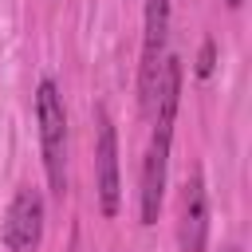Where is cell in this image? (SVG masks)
Instances as JSON below:
<instances>
[{"label":"cell","mask_w":252,"mask_h":252,"mask_svg":"<svg viewBox=\"0 0 252 252\" xmlns=\"http://www.w3.org/2000/svg\"><path fill=\"white\" fill-rule=\"evenodd\" d=\"M177 106H181V59L165 55L161 79H158V98H154V134H150V150H146V165H142V224H158V213H161Z\"/></svg>","instance_id":"cell-1"},{"label":"cell","mask_w":252,"mask_h":252,"mask_svg":"<svg viewBox=\"0 0 252 252\" xmlns=\"http://www.w3.org/2000/svg\"><path fill=\"white\" fill-rule=\"evenodd\" d=\"M35 122H39V150H43L47 185L55 197H63L67 193V110H63V94L51 79H39Z\"/></svg>","instance_id":"cell-2"},{"label":"cell","mask_w":252,"mask_h":252,"mask_svg":"<svg viewBox=\"0 0 252 252\" xmlns=\"http://www.w3.org/2000/svg\"><path fill=\"white\" fill-rule=\"evenodd\" d=\"M165 39H169V0H146V39H142V67H138L142 114H154L158 79H161V63H165Z\"/></svg>","instance_id":"cell-3"},{"label":"cell","mask_w":252,"mask_h":252,"mask_svg":"<svg viewBox=\"0 0 252 252\" xmlns=\"http://www.w3.org/2000/svg\"><path fill=\"white\" fill-rule=\"evenodd\" d=\"M43 240V197L35 189H20L4 213V244L12 252H35Z\"/></svg>","instance_id":"cell-4"},{"label":"cell","mask_w":252,"mask_h":252,"mask_svg":"<svg viewBox=\"0 0 252 252\" xmlns=\"http://www.w3.org/2000/svg\"><path fill=\"white\" fill-rule=\"evenodd\" d=\"M98 205L106 217L118 213L122 201V185H118V138H114V122L106 110H98Z\"/></svg>","instance_id":"cell-5"},{"label":"cell","mask_w":252,"mask_h":252,"mask_svg":"<svg viewBox=\"0 0 252 252\" xmlns=\"http://www.w3.org/2000/svg\"><path fill=\"white\" fill-rule=\"evenodd\" d=\"M205 240H209V193L205 177L193 173L181 201V252H205Z\"/></svg>","instance_id":"cell-6"},{"label":"cell","mask_w":252,"mask_h":252,"mask_svg":"<svg viewBox=\"0 0 252 252\" xmlns=\"http://www.w3.org/2000/svg\"><path fill=\"white\" fill-rule=\"evenodd\" d=\"M213 63H217V43H213V39H205L201 59H197V75H201V79H209V75H213Z\"/></svg>","instance_id":"cell-7"},{"label":"cell","mask_w":252,"mask_h":252,"mask_svg":"<svg viewBox=\"0 0 252 252\" xmlns=\"http://www.w3.org/2000/svg\"><path fill=\"white\" fill-rule=\"evenodd\" d=\"M224 4H228V8H240V0H224Z\"/></svg>","instance_id":"cell-8"},{"label":"cell","mask_w":252,"mask_h":252,"mask_svg":"<svg viewBox=\"0 0 252 252\" xmlns=\"http://www.w3.org/2000/svg\"><path fill=\"white\" fill-rule=\"evenodd\" d=\"M228 252H236V248H228Z\"/></svg>","instance_id":"cell-9"}]
</instances>
